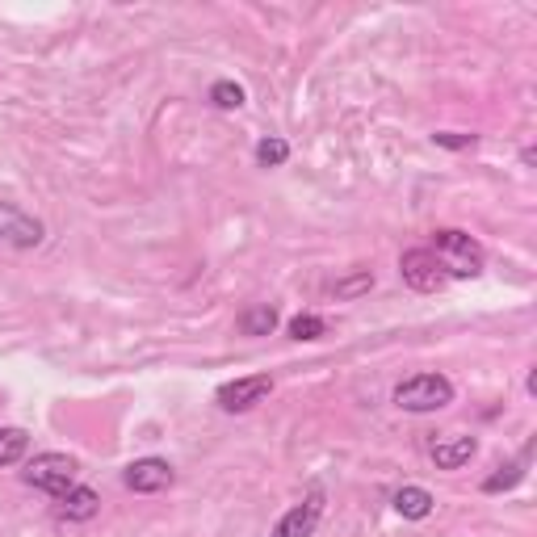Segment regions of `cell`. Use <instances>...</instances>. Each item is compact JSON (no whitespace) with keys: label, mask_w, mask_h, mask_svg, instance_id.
I'll list each match as a JSON object with an SVG mask.
<instances>
[{"label":"cell","mask_w":537,"mask_h":537,"mask_svg":"<svg viewBox=\"0 0 537 537\" xmlns=\"http://www.w3.org/2000/svg\"><path fill=\"white\" fill-rule=\"evenodd\" d=\"M428 252L437 256V265L445 269V277H479L483 265H487L483 244L475 240V235L458 231V227H437L433 231V248Z\"/></svg>","instance_id":"6da1fadb"},{"label":"cell","mask_w":537,"mask_h":537,"mask_svg":"<svg viewBox=\"0 0 537 537\" xmlns=\"http://www.w3.org/2000/svg\"><path fill=\"white\" fill-rule=\"evenodd\" d=\"M391 403L399 412H412V416H428V412H441V407L454 403V382L445 374H412L395 386Z\"/></svg>","instance_id":"7a4b0ae2"},{"label":"cell","mask_w":537,"mask_h":537,"mask_svg":"<svg viewBox=\"0 0 537 537\" xmlns=\"http://www.w3.org/2000/svg\"><path fill=\"white\" fill-rule=\"evenodd\" d=\"M76 458H68V454H38V458H30L26 462V470H21V479H26L30 487H38V491H47V496H55V500H63L68 491L76 487Z\"/></svg>","instance_id":"3957f363"},{"label":"cell","mask_w":537,"mask_h":537,"mask_svg":"<svg viewBox=\"0 0 537 537\" xmlns=\"http://www.w3.org/2000/svg\"><path fill=\"white\" fill-rule=\"evenodd\" d=\"M319 521H324V491L311 487L294 508L282 512V521L269 529V537H315Z\"/></svg>","instance_id":"277c9868"},{"label":"cell","mask_w":537,"mask_h":537,"mask_svg":"<svg viewBox=\"0 0 537 537\" xmlns=\"http://www.w3.org/2000/svg\"><path fill=\"white\" fill-rule=\"evenodd\" d=\"M42 235H47L42 219H34V214H26L13 202H0V244H5V248H17V252L38 248Z\"/></svg>","instance_id":"5b68a950"},{"label":"cell","mask_w":537,"mask_h":537,"mask_svg":"<svg viewBox=\"0 0 537 537\" xmlns=\"http://www.w3.org/2000/svg\"><path fill=\"white\" fill-rule=\"evenodd\" d=\"M273 391V378L269 374H248V378H235V382H223L219 395H214V403L223 407V412L240 416V412H252L256 403H265Z\"/></svg>","instance_id":"8992f818"},{"label":"cell","mask_w":537,"mask_h":537,"mask_svg":"<svg viewBox=\"0 0 537 537\" xmlns=\"http://www.w3.org/2000/svg\"><path fill=\"white\" fill-rule=\"evenodd\" d=\"M399 273H403V282L412 286V290H420V294H437L449 282L445 269L437 265V256L428 252V248H407L399 256Z\"/></svg>","instance_id":"52a82bcc"},{"label":"cell","mask_w":537,"mask_h":537,"mask_svg":"<svg viewBox=\"0 0 537 537\" xmlns=\"http://www.w3.org/2000/svg\"><path fill=\"white\" fill-rule=\"evenodd\" d=\"M173 479H177V470L168 466L164 458H139V462H131L122 470V483L131 487L135 496H156V491L173 487Z\"/></svg>","instance_id":"ba28073f"},{"label":"cell","mask_w":537,"mask_h":537,"mask_svg":"<svg viewBox=\"0 0 537 537\" xmlns=\"http://www.w3.org/2000/svg\"><path fill=\"white\" fill-rule=\"evenodd\" d=\"M475 454H479V437H470V433H445L428 449V458H433L437 470H462Z\"/></svg>","instance_id":"9c48e42d"},{"label":"cell","mask_w":537,"mask_h":537,"mask_svg":"<svg viewBox=\"0 0 537 537\" xmlns=\"http://www.w3.org/2000/svg\"><path fill=\"white\" fill-rule=\"evenodd\" d=\"M391 504H395V512H399L403 521H428V517H433V508H437L433 491H428V487H416V483L399 487L395 496H391Z\"/></svg>","instance_id":"30bf717a"},{"label":"cell","mask_w":537,"mask_h":537,"mask_svg":"<svg viewBox=\"0 0 537 537\" xmlns=\"http://www.w3.org/2000/svg\"><path fill=\"white\" fill-rule=\"evenodd\" d=\"M529 458H533V445L521 449V458H512V462L496 466V475H487V479H483V496H500V491H512V487H517V483L525 479Z\"/></svg>","instance_id":"8fae6325"},{"label":"cell","mask_w":537,"mask_h":537,"mask_svg":"<svg viewBox=\"0 0 537 537\" xmlns=\"http://www.w3.org/2000/svg\"><path fill=\"white\" fill-rule=\"evenodd\" d=\"M59 512H63V517H68V521H93L97 512H101V496H97L93 487L76 483V487L68 491V496L59 500Z\"/></svg>","instance_id":"7c38bea8"},{"label":"cell","mask_w":537,"mask_h":537,"mask_svg":"<svg viewBox=\"0 0 537 537\" xmlns=\"http://www.w3.org/2000/svg\"><path fill=\"white\" fill-rule=\"evenodd\" d=\"M277 324H282V315H277L273 303H256V307H248V311L240 315V332H244V336H269Z\"/></svg>","instance_id":"4fadbf2b"},{"label":"cell","mask_w":537,"mask_h":537,"mask_svg":"<svg viewBox=\"0 0 537 537\" xmlns=\"http://www.w3.org/2000/svg\"><path fill=\"white\" fill-rule=\"evenodd\" d=\"M26 449H30V433H26V428H17V424L0 428V466H17L21 458H26Z\"/></svg>","instance_id":"5bb4252c"},{"label":"cell","mask_w":537,"mask_h":537,"mask_svg":"<svg viewBox=\"0 0 537 537\" xmlns=\"http://www.w3.org/2000/svg\"><path fill=\"white\" fill-rule=\"evenodd\" d=\"M290 160V143L282 135H265L261 143H256V164L261 168H282Z\"/></svg>","instance_id":"9a60e30c"},{"label":"cell","mask_w":537,"mask_h":537,"mask_svg":"<svg viewBox=\"0 0 537 537\" xmlns=\"http://www.w3.org/2000/svg\"><path fill=\"white\" fill-rule=\"evenodd\" d=\"M374 290V273L370 269H357L349 277H340V282L332 286V294L340 298V303H349V298H361V294H370Z\"/></svg>","instance_id":"2e32d148"},{"label":"cell","mask_w":537,"mask_h":537,"mask_svg":"<svg viewBox=\"0 0 537 537\" xmlns=\"http://www.w3.org/2000/svg\"><path fill=\"white\" fill-rule=\"evenodd\" d=\"M244 101H248L244 84H235V80H214L210 84V105H219V110H240Z\"/></svg>","instance_id":"e0dca14e"},{"label":"cell","mask_w":537,"mask_h":537,"mask_svg":"<svg viewBox=\"0 0 537 537\" xmlns=\"http://www.w3.org/2000/svg\"><path fill=\"white\" fill-rule=\"evenodd\" d=\"M328 332V319L324 315H294L290 319V336L294 340H319Z\"/></svg>","instance_id":"ac0fdd59"},{"label":"cell","mask_w":537,"mask_h":537,"mask_svg":"<svg viewBox=\"0 0 537 537\" xmlns=\"http://www.w3.org/2000/svg\"><path fill=\"white\" fill-rule=\"evenodd\" d=\"M437 147H449V152H466V147H475L479 135H462V131H437L433 135Z\"/></svg>","instance_id":"d6986e66"}]
</instances>
